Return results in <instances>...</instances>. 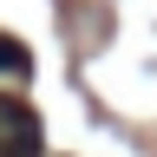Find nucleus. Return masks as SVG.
Instances as JSON below:
<instances>
[{"mask_svg":"<svg viewBox=\"0 0 157 157\" xmlns=\"http://www.w3.org/2000/svg\"><path fill=\"white\" fill-rule=\"evenodd\" d=\"M0 72H26V52H20L13 39H0Z\"/></svg>","mask_w":157,"mask_h":157,"instance_id":"obj_2","label":"nucleus"},{"mask_svg":"<svg viewBox=\"0 0 157 157\" xmlns=\"http://www.w3.org/2000/svg\"><path fill=\"white\" fill-rule=\"evenodd\" d=\"M0 151L7 157H39V124L26 105H13V98H0Z\"/></svg>","mask_w":157,"mask_h":157,"instance_id":"obj_1","label":"nucleus"},{"mask_svg":"<svg viewBox=\"0 0 157 157\" xmlns=\"http://www.w3.org/2000/svg\"><path fill=\"white\" fill-rule=\"evenodd\" d=\"M0 157H7V151H0Z\"/></svg>","mask_w":157,"mask_h":157,"instance_id":"obj_3","label":"nucleus"}]
</instances>
